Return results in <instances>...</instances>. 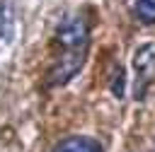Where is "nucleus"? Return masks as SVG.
<instances>
[{
	"label": "nucleus",
	"mask_w": 155,
	"mask_h": 152,
	"mask_svg": "<svg viewBox=\"0 0 155 152\" xmlns=\"http://www.w3.org/2000/svg\"><path fill=\"white\" fill-rule=\"evenodd\" d=\"M109 87H111V94L116 97V99H124V70L116 65V70L111 72V82H109Z\"/></svg>",
	"instance_id": "nucleus-7"
},
{
	"label": "nucleus",
	"mask_w": 155,
	"mask_h": 152,
	"mask_svg": "<svg viewBox=\"0 0 155 152\" xmlns=\"http://www.w3.org/2000/svg\"><path fill=\"white\" fill-rule=\"evenodd\" d=\"M53 152H104L102 145L94 140V138H87V135H70L65 140H61Z\"/></svg>",
	"instance_id": "nucleus-4"
},
{
	"label": "nucleus",
	"mask_w": 155,
	"mask_h": 152,
	"mask_svg": "<svg viewBox=\"0 0 155 152\" xmlns=\"http://www.w3.org/2000/svg\"><path fill=\"white\" fill-rule=\"evenodd\" d=\"M87 51H58L53 65L46 72V84L48 87H61L65 82H70L85 65Z\"/></svg>",
	"instance_id": "nucleus-2"
},
{
	"label": "nucleus",
	"mask_w": 155,
	"mask_h": 152,
	"mask_svg": "<svg viewBox=\"0 0 155 152\" xmlns=\"http://www.w3.org/2000/svg\"><path fill=\"white\" fill-rule=\"evenodd\" d=\"M15 29V0H0V39H10Z\"/></svg>",
	"instance_id": "nucleus-5"
},
{
	"label": "nucleus",
	"mask_w": 155,
	"mask_h": 152,
	"mask_svg": "<svg viewBox=\"0 0 155 152\" xmlns=\"http://www.w3.org/2000/svg\"><path fill=\"white\" fill-rule=\"evenodd\" d=\"M133 14L140 24H155V0H133Z\"/></svg>",
	"instance_id": "nucleus-6"
},
{
	"label": "nucleus",
	"mask_w": 155,
	"mask_h": 152,
	"mask_svg": "<svg viewBox=\"0 0 155 152\" xmlns=\"http://www.w3.org/2000/svg\"><path fill=\"white\" fill-rule=\"evenodd\" d=\"M133 97L143 99L145 89L155 82V43H143L133 53Z\"/></svg>",
	"instance_id": "nucleus-3"
},
{
	"label": "nucleus",
	"mask_w": 155,
	"mask_h": 152,
	"mask_svg": "<svg viewBox=\"0 0 155 152\" xmlns=\"http://www.w3.org/2000/svg\"><path fill=\"white\" fill-rule=\"evenodd\" d=\"M56 43L61 51H87L90 48V24L82 14H68L56 29Z\"/></svg>",
	"instance_id": "nucleus-1"
}]
</instances>
